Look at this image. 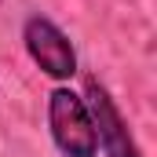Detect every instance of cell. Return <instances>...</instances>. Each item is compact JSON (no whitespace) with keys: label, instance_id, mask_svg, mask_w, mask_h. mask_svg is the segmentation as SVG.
I'll use <instances>...</instances> for the list:
<instances>
[{"label":"cell","instance_id":"1","mask_svg":"<svg viewBox=\"0 0 157 157\" xmlns=\"http://www.w3.org/2000/svg\"><path fill=\"white\" fill-rule=\"evenodd\" d=\"M48 135L62 157H99V139L88 102L70 84H55L48 95Z\"/></svg>","mask_w":157,"mask_h":157},{"label":"cell","instance_id":"2","mask_svg":"<svg viewBox=\"0 0 157 157\" xmlns=\"http://www.w3.org/2000/svg\"><path fill=\"white\" fill-rule=\"evenodd\" d=\"M22 44H26L29 62L55 84H70L77 77V48L66 37V29L51 22L48 15H29L22 22Z\"/></svg>","mask_w":157,"mask_h":157},{"label":"cell","instance_id":"3","mask_svg":"<svg viewBox=\"0 0 157 157\" xmlns=\"http://www.w3.org/2000/svg\"><path fill=\"white\" fill-rule=\"evenodd\" d=\"M84 102H88V113H91V124H95V139H99V154L102 157H143L132 128L124 113L117 110L113 95L99 84V77L84 80Z\"/></svg>","mask_w":157,"mask_h":157}]
</instances>
